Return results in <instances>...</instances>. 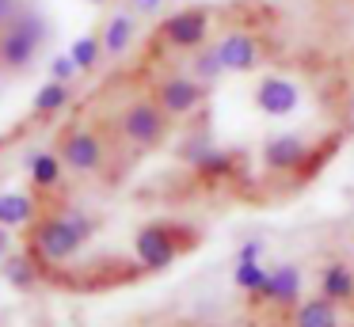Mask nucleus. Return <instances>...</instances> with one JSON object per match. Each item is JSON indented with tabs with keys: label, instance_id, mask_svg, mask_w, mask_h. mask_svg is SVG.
Returning a JSON list of instances; mask_svg holds the SVG:
<instances>
[{
	"label": "nucleus",
	"instance_id": "obj_26",
	"mask_svg": "<svg viewBox=\"0 0 354 327\" xmlns=\"http://www.w3.org/2000/svg\"><path fill=\"white\" fill-rule=\"evenodd\" d=\"M160 4H164V0H133V8H138V12H156Z\"/></svg>",
	"mask_w": 354,
	"mask_h": 327
},
{
	"label": "nucleus",
	"instance_id": "obj_10",
	"mask_svg": "<svg viewBox=\"0 0 354 327\" xmlns=\"http://www.w3.org/2000/svg\"><path fill=\"white\" fill-rule=\"evenodd\" d=\"M301 103V91L297 84L290 80V76H263L259 84H255V106H259L263 114H270V118H286V114H293Z\"/></svg>",
	"mask_w": 354,
	"mask_h": 327
},
{
	"label": "nucleus",
	"instance_id": "obj_25",
	"mask_svg": "<svg viewBox=\"0 0 354 327\" xmlns=\"http://www.w3.org/2000/svg\"><path fill=\"white\" fill-rule=\"evenodd\" d=\"M16 12H19V0H0V27H4Z\"/></svg>",
	"mask_w": 354,
	"mask_h": 327
},
{
	"label": "nucleus",
	"instance_id": "obj_1",
	"mask_svg": "<svg viewBox=\"0 0 354 327\" xmlns=\"http://www.w3.org/2000/svg\"><path fill=\"white\" fill-rule=\"evenodd\" d=\"M335 149H339V137H331L328 144H308L297 133H278L263 144V164H267V171H278V175L313 179Z\"/></svg>",
	"mask_w": 354,
	"mask_h": 327
},
{
	"label": "nucleus",
	"instance_id": "obj_21",
	"mask_svg": "<svg viewBox=\"0 0 354 327\" xmlns=\"http://www.w3.org/2000/svg\"><path fill=\"white\" fill-rule=\"evenodd\" d=\"M4 278H8L16 289H31L35 278H39V270H35L31 255H8L4 259Z\"/></svg>",
	"mask_w": 354,
	"mask_h": 327
},
{
	"label": "nucleus",
	"instance_id": "obj_22",
	"mask_svg": "<svg viewBox=\"0 0 354 327\" xmlns=\"http://www.w3.org/2000/svg\"><path fill=\"white\" fill-rule=\"evenodd\" d=\"M267 274H270V270H263L259 259H255V263H236V274H232V281H236L244 293L255 297V293L263 289V281H267Z\"/></svg>",
	"mask_w": 354,
	"mask_h": 327
},
{
	"label": "nucleus",
	"instance_id": "obj_23",
	"mask_svg": "<svg viewBox=\"0 0 354 327\" xmlns=\"http://www.w3.org/2000/svg\"><path fill=\"white\" fill-rule=\"evenodd\" d=\"M77 73H80V68H77V61H73V53H57V57L50 61V80H65V84H69Z\"/></svg>",
	"mask_w": 354,
	"mask_h": 327
},
{
	"label": "nucleus",
	"instance_id": "obj_19",
	"mask_svg": "<svg viewBox=\"0 0 354 327\" xmlns=\"http://www.w3.org/2000/svg\"><path fill=\"white\" fill-rule=\"evenodd\" d=\"M221 73H225V65H221V57H217V46L214 42L198 46V50H194V57H191V76H194V80H202L209 88V84H214Z\"/></svg>",
	"mask_w": 354,
	"mask_h": 327
},
{
	"label": "nucleus",
	"instance_id": "obj_24",
	"mask_svg": "<svg viewBox=\"0 0 354 327\" xmlns=\"http://www.w3.org/2000/svg\"><path fill=\"white\" fill-rule=\"evenodd\" d=\"M259 255H263V243H259V240H248L244 247H240V255H236V259H240V263H255Z\"/></svg>",
	"mask_w": 354,
	"mask_h": 327
},
{
	"label": "nucleus",
	"instance_id": "obj_6",
	"mask_svg": "<svg viewBox=\"0 0 354 327\" xmlns=\"http://www.w3.org/2000/svg\"><path fill=\"white\" fill-rule=\"evenodd\" d=\"M217 57H221L225 73H252L259 68L263 61H270V46L259 30H248V27H232L217 38Z\"/></svg>",
	"mask_w": 354,
	"mask_h": 327
},
{
	"label": "nucleus",
	"instance_id": "obj_8",
	"mask_svg": "<svg viewBox=\"0 0 354 327\" xmlns=\"http://www.w3.org/2000/svg\"><path fill=\"white\" fill-rule=\"evenodd\" d=\"M153 99L160 103V111L168 118H187L206 103V84L194 80L191 73H171L153 88Z\"/></svg>",
	"mask_w": 354,
	"mask_h": 327
},
{
	"label": "nucleus",
	"instance_id": "obj_20",
	"mask_svg": "<svg viewBox=\"0 0 354 327\" xmlns=\"http://www.w3.org/2000/svg\"><path fill=\"white\" fill-rule=\"evenodd\" d=\"M69 53H73V61H77L80 73H92V68L103 61V38L100 35H80V38H73Z\"/></svg>",
	"mask_w": 354,
	"mask_h": 327
},
{
	"label": "nucleus",
	"instance_id": "obj_18",
	"mask_svg": "<svg viewBox=\"0 0 354 327\" xmlns=\"http://www.w3.org/2000/svg\"><path fill=\"white\" fill-rule=\"evenodd\" d=\"M62 156H54V152H39V156L27 160V171H31V183L39 190H50L62 183Z\"/></svg>",
	"mask_w": 354,
	"mask_h": 327
},
{
	"label": "nucleus",
	"instance_id": "obj_28",
	"mask_svg": "<svg viewBox=\"0 0 354 327\" xmlns=\"http://www.w3.org/2000/svg\"><path fill=\"white\" fill-rule=\"evenodd\" d=\"M88 4H111V0H88Z\"/></svg>",
	"mask_w": 354,
	"mask_h": 327
},
{
	"label": "nucleus",
	"instance_id": "obj_5",
	"mask_svg": "<svg viewBox=\"0 0 354 327\" xmlns=\"http://www.w3.org/2000/svg\"><path fill=\"white\" fill-rule=\"evenodd\" d=\"M187 240H191V232L156 221V225H145L133 236V251H138V263L145 270H164V266L176 263V255L187 247Z\"/></svg>",
	"mask_w": 354,
	"mask_h": 327
},
{
	"label": "nucleus",
	"instance_id": "obj_14",
	"mask_svg": "<svg viewBox=\"0 0 354 327\" xmlns=\"http://www.w3.org/2000/svg\"><path fill=\"white\" fill-rule=\"evenodd\" d=\"M191 164H194V171H198L202 179H209V183H221V179H229V175L236 171V156L225 152V149H198L191 156Z\"/></svg>",
	"mask_w": 354,
	"mask_h": 327
},
{
	"label": "nucleus",
	"instance_id": "obj_17",
	"mask_svg": "<svg viewBox=\"0 0 354 327\" xmlns=\"http://www.w3.org/2000/svg\"><path fill=\"white\" fill-rule=\"evenodd\" d=\"M73 91L65 80H46L39 88V95H35V114H42V118H50V114H62L65 106H69Z\"/></svg>",
	"mask_w": 354,
	"mask_h": 327
},
{
	"label": "nucleus",
	"instance_id": "obj_9",
	"mask_svg": "<svg viewBox=\"0 0 354 327\" xmlns=\"http://www.w3.org/2000/svg\"><path fill=\"white\" fill-rule=\"evenodd\" d=\"M103 160H107V149H103V137L95 133V129L77 126L62 137V164L65 167L88 175V171H100Z\"/></svg>",
	"mask_w": 354,
	"mask_h": 327
},
{
	"label": "nucleus",
	"instance_id": "obj_3",
	"mask_svg": "<svg viewBox=\"0 0 354 327\" xmlns=\"http://www.w3.org/2000/svg\"><path fill=\"white\" fill-rule=\"evenodd\" d=\"M171 129V118L160 111L153 95H141V99H130L118 114V133L133 144V149H156V144L168 137Z\"/></svg>",
	"mask_w": 354,
	"mask_h": 327
},
{
	"label": "nucleus",
	"instance_id": "obj_27",
	"mask_svg": "<svg viewBox=\"0 0 354 327\" xmlns=\"http://www.w3.org/2000/svg\"><path fill=\"white\" fill-rule=\"evenodd\" d=\"M4 247H8V228L0 225V251H4Z\"/></svg>",
	"mask_w": 354,
	"mask_h": 327
},
{
	"label": "nucleus",
	"instance_id": "obj_2",
	"mask_svg": "<svg viewBox=\"0 0 354 327\" xmlns=\"http://www.w3.org/2000/svg\"><path fill=\"white\" fill-rule=\"evenodd\" d=\"M46 42V19L39 8L19 4V12L0 27V68H27L39 53V46Z\"/></svg>",
	"mask_w": 354,
	"mask_h": 327
},
{
	"label": "nucleus",
	"instance_id": "obj_15",
	"mask_svg": "<svg viewBox=\"0 0 354 327\" xmlns=\"http://www.w3.org/2000/svg\"><path fill=\"white\" fill-rule=\"evenodd\" d=\"M293 327H339V304L328 297H313V301L297 304Z\"/></svg>",
	"mask_w": 354,
	"mask_h": 327
},
{
	"label": "nucleus",
	"instance_id": "obj_13",
	"mask_svg": "<svg viewBox=\"0 0 354 327\" xmlns=\"http://www.w3.org/2000/svg\"><path fill=\"white\" fill-rule=\"evenodd\" d=\"M320 297L335 304H354V270L346 263H328L320 270Z\"/></svg>",
	"mask_w": 354,
	"mask_h": 327
},
{
	"label": "nucleus",
	"instance_id": "obj_16",
	"mask_svg": "<svg viewBox=\"0 0 354 327\" xmlns=\"http://www.w3.org/2000/svg\"><path fill=\"white\" fill-rule=\"evenodd\" d=\"M35 213H39L35 198L19 194V190H8V194H0V225H4V228H24V225H31Z\"/></svg>",
	"mask_w": 354,
	"mask_h": 327
},
{
	"label": "nucleus",
	"instance_id": "obj_7",
	"mask_svg": "<svg viewBox=\"0 0 354 327\" xmlns=\"http://www.w3.org/2000/svg\"><path fill=\"white\" fill-rule=\"evenodd\" d=\"M31 247H35V255L46 259V263H65V259H73L84 247V236L73 228V221L65 217V213H57V217H46V221L35 225Z\"/></svg>",
	"mask_w": 354,
	"mask_h": 327
},
{
	"label": "nucleus",
	"instance_id": "obj_4",
	"mask_svg": "<svg viewBox=\"0 0 354 327\" xmlns=\"http://www.w3.org/2000/svg\"><path fill=\"white\" fill-rule=\"evenodd\" d=\"M209 27H214V12L209 8H179L156 27L164 50L176 53H194L198 46L209 42Z\"/></svg>",
	"mask_w": 354,
	"mask_h": 327
},
{
	"label": "nucleus",
	"instance_id": "obj_12",
	"mask_svg": "<svg viewBox=\"0 0 354 327\" xmlns=\"http://www.w3.org/2000/svg\"><path fill=\"white\" fill-rule=\"evenodd\" d=\"M100 38H103V57H122L138 38V23H133L130 12H115L107 19V27L100 30Z\"/></svg>",
	"mask_w": 354,
	"mask_h": 327
},
{
	"label": "nucleus",
	"instance_id": "obj_11",
	"mask_svg": "<svg viewBox=\"0 0 354 327\" xmlns=\"http://www.w3.org/2000/svg\"><path fill=\"white\" fill-rule=\"evenodd\" d=\"M297 289H301V274L297 266H278V270L267 274L263 289L255 293V301H270V304H293L297 301Z\"/></svg>",
	"mask_w": 354,
	"mask_h": 327
}]
</instances>
